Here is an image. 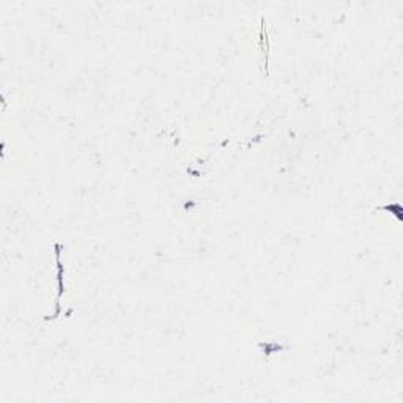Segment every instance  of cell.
Instances as JSON below:
<instances>
[{
    "mask_svg": "<svg viewBox=\"0 0 403 403\" xmlns=\"http://www.w3.org/2000/svg\"><path fill=\"white\" fill-rule=\"evenodd\" d=\"M55 257H57V265H59V279H60V290H59V298H57V309H55V313L52 317L49 318H46V320H51V318H57L60 315V298L63 295V292H65V288H63V284H62V274H63V267H62V263H60V246L59 244H55Z\"/></svg>",
    "mask_w": 403,
    "mask_h": 403,
    "instance_id": "1",
    "label": "cell"
}]
</instances>
